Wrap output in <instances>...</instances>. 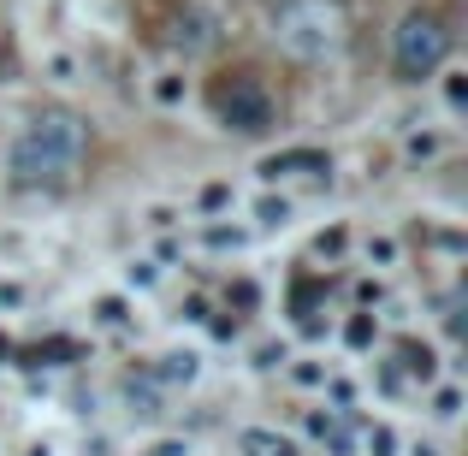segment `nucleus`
Returning a JSON list of instances; mask_svg holds the SVG:
<instances>
[{
  "mask_svg": "<svg viewBox=\"0 0 468 456\" xmlns=\"http://www.w3.org/2000/svg\"><path fill=\"white\" fill-rule=\"evenodd\" d=\"M238 451L243 456H297V445H291L285 433H273V427H243V433H238Z\"/></svg>",
  "mask_w": 468,
  "mask_h": 456,
  "instance_id": "39448f33",
  "label": "nucleus"
},
{
  "mask_svg": "<svg viewBox=\"0 0 468 456\" xmlns=\"http://www.w3.org/2000/svg\"><path fill=\"white\" fill-rule=\"evenodd\" d=\"M83 154H90V119L71 107H42L12 137V178L24 190H59L78 178Z\"/></svg>",
  "mask_w": 468,
  "mask_h": 456,
  "instance_id": "f257e3e1",
  "label": "nucleus"
},
{
  "mask_svg": "<svg viewBox=\"0 0 468 456\" xmlns=\"http://www.w3.org/2000/svg\"><path fill=\"white\" fill-rule=\"evenodd\" d=\"M273 36H279V48H285L291 59L320 66V59H332L344 48V12L332 6V0H291V6L273 18Z\"/></svg>",
  "mask_w": 468,
  "mask_h": 456,
  "instance_id": "7ed1b4c3",
  "label": "nucleus"
},
{
  "mask_svg": "<svg viewBox=\"0 0 468 456\" xmlns=\"http://www.w3.org/2000/svg\"><path fill=\"white\" fill-rule=\"evenodd\" d=\"M149 379H160V386H190V379H196V355L190 350H166Z\"/></svg>",
  "mask_w": 468,
  "mask_h": 456,
  "instance_id": "0eeeda50",
  "label": "nucleus"
},
{
  "mask_svg": "<svg viewBox=\"0 0 468 456\" xmlns=\"http://www.w3.org/2000/svg\"><path fill=\"white\" fill-rule=\"evenodd\" d=\"M214 36H219V30H214V24H207L196 6L178 12V30H172V42H178L184 54H202V48H214Z\"/></svg>",
  "mask_w": 468,
  "mask_h": 456,
  "instance_id": "423d86ee",
  "label": "nucleus"
},
{
  "mask_svg": "<svg viewBox=\"0 0 468 456\" xmlns=\"http://www.w3.org/2000/svg\"><path fill=\"white\" fill-rule=\"evenodd\" d=\"M451 42H457V30H451V18L439 6H410L398 18V30H391V71H398L403 83H427L445 71L451 59Z\"/></svg>",
  "mask_w": 468,
  "mask_h": 456,
  "instance_id": "f03ea898",
  "label": "nucleus"
},
{
  "mask_svg": "<svg viewBox=\"0 0 468 456\" xmlns=\"http://www.w3.org/2000/svg\"><path fill=\"white\" fill-rule=\"evenodd\" d=\"M18 78V48H12V36H0V83Z\"/></svg>",
  "mask_w": 468,
  "mask_h": 456,
  "instance_id": "9d476101",
  "label": "nucleus"
},
{
  "mask_svg": "<svg viewBox=\"0 0 468 456\" xmlns=\"http://www.w3.org/2000/svg\"><path fill=\"white\" fill-rule=\"evenodd\" d=\"M445 107H451V113L468 107V71H445Z\"/></svg>",
  "mask_w": 468,
  "mask_h": 456,
  "instance_id": "1a4fd4ad",
  "label": "nucleus"
},
{
  "mask_svg": "<svg viewBox=\"0 0 468 456\" xmlns=\"http://www.w3.org/2000/svg\"><path fill=\"white\" fill-rule=\"evenodd\" d=\"M214 113H219V125L238 131V137H267V131H273V95L255 78H231V83L214 90Z\"/></svg>",
  "mask_w": 468,
  "mask_h": 456,
  "instance_id": "20e7f679",
  "label": "nucleus"
},
{
  "mask_svg": "<svg viewBox=\"0 0 468 456\" xmlns=\"http://www.w3.org/2000/svg\"><path fill=\"white\" fill-rule=\"evenodd\" d=\"M297 166H309V172H332V160H326V154H314V149H297V154L267 160V178H279V172H297Z\"/></svg>",
  "mask_w": 468,
  "mask_h": 456,
  "instance_id": "6e6552de",
  "label": "nucleus"
}]
</instances>
